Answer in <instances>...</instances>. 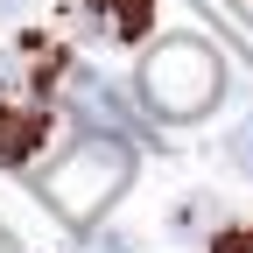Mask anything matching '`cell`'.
<instances>
[{
    "label": "cell",
    "mask_w": 253,
    "mask_h": 253,
    "mask_svg": "<svg viewBox=\"0 0 253 253\" xmlns=\"http://www.w3.org/2000/svg\"><path fill=\"white\" fill-rule=\"evenodd\" d=\"M134 84H141V106L155 120L190 126V120H204L218 99H225V56H218L204 36H162L141 56Z\"/></svg>",
    "instance_id": "1"
},
{
    "label": "cell",
    "mask_w": 253,
    "mask_h": 253,
    "mask_svg": "<svg viewBox=\"0 0 253 253\" xmlns=\"http://www.w3.org/2000/svg\"><path fill=\"white\" fill-rule=\"evenodd\" d=\"M126 183H134V141L126 134H84L78 148L56 155V169L42 176V197L63 225H91Z\"/></svg>",
    "instance_id": "2"
},
{
    "label": "cell",
    "mask_w": 253,
    "mask_h": 253,
    "mask_svg": "<svg viewBox=\"0 0 253 253\" xmlns=\"http://www.w3.org/2000/svg\"><path fill=\"white\" fill-rule=\"evenodd\" d=\"M49 141V106L21 99V91H0V169H28V155Z\"/></svg>",
    "instance_id": "3"
},
{
    "label": "cell",
    "mask_w": 253,
    "mask_h": 253,
    "mask_svg": "<svg viewBox=\"0 0 253 253\" xmlns=\"http://www.w3.org/2000/svg\"><path fill=\"white\" fill-rule=\"evenodd\" d=\"M78 14H91V28L106 42H141L155 28V0H84Z\"/></svg>",
    "instance_id": "4"
},
{
    "label": "cell",
    "mask_w": 253,
    "mask_h": 253,
    "mask_svg": "<svg viewBox=\"0 0 253 253\" xmlns=\"http://www.w3.org/2000/svg\"><path fill=\"white\" fill-rule=\"evenodd\" d=\"M225 162H232V169L253 183V113H246V120L232 126V134H225Z\"/></svg>",
    "instance_id": "5"
},
{
    "label": "cell",
    "mask_w": 253,
    "mask_h": 253,
    "mask_svg": "<svg viewBox=\"0 0 253 253\" xmlns=\"http://www.w3.org/2000/svg\"><path fill=\"white\" fill-rule=\"evenodd\" d=\"M211 218H218V197H190V204H183V218H176V232H204Z\"/></svg>",
    "instance_id": "6"
},
{
    "label": "cell",
    "mask_w": 253,
    "mask_h": 253,
    "mask_svg": "<svg viewBox=\"0 0 253 253\" xmlns=\"http://www.w3.org/2000/svg\"><path fill=\"white\" fill-rule=\"evenodd\" d=\"M211 253H253V225H218L211 232Z\"/></svg>",
    "instance_id": "7"
},
{
    "label": "cell",
    "mask_w": 253,
    "mask_h": 253,
    "mask_svg": "<svg viewBox=\"0 0 253 253\" xmlns=\"http://www.w3.org/2000/svg\"><path fill=\"white\" fill-rule=\"evenodd\" d=\"M84 253H141V246H134V239H120V232H99Z\"/></svg>",
    "instance_id": "8"
},
{
    "label": "cell",
    "mask_w": 253,
    "mask_h": 253,
    "mask_svg": "<svg viewBox=\"0 0 253 253\" xmlns=\"http://www.w3.org/2000/svg\"><path fill=\"white\" fill-rule=\"evenodd\" d=\"M28 14V0H0V21H21Z\"/></svg>",
    "instance_id": "9"
},
{
    "label": "cell",
    "mask_w": 253,
    "mask_h": 253,
    "mask_svg": "<svg viewBox=\"0 0 253 253\" xmlns=\"http://www.w3.org/2000/svg\"><path fill=\"white\" fill-rule=\"evenodd\" d=\"M0 253H21V246H14V232H7V225H0Z\"/></svg>",
    "instance_id": "10"
}]
</instances>
